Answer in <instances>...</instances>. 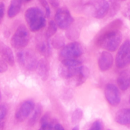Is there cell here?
<instances>
[{
  "mask_svg": "<svg viewBox=\"0 0 130 130\" xmlns=\"http://www.w3.org/2000/svg\"><path fill=\"white\" fill-rule=\"evenodd\" d=\"M22 2H25V3H27V2H29V1H30L31 0H21Z\"/></svg>",
  "mask_w": 130,
  "mask_h": 130,
  "instance_id": "35",
  "label": "cell"
},
{
  "mask_svg": "<svg viewBox=\"0 0 130 130\" xmlns=\"http://www.w3.org/2000/svg\"><path fill=\"white\" fill-rule=\"evenodd\" d=\"M83 117V112L81 109H76L74 110L71 116V122L74 125L80 123Z\"/></svg>",
  "mask_w": 130,
  "mask_h": 130,
  "instance_id": "24",
  "label": "cell"
},
{
  "mask_svg": "<svg viewBox=\"0 0 130 130\" xmlns=\"http://www.w3.org/2000/svg\"><path fill=\"white\" fill-rule=\"evenodd\" d=\"M129 104H130V96H129Z\"/></svg>",
  "mask_w": 130,
  "mask_h": 130,
  "instance_id": "37",
  "label": "cell"
},
{
  "mask_svg": "<svg viewBox=\"0 0 130 130\" xmlns=\"http://www.w3.org/2000/svg\"><path fill=\"white\" fill-rule=\"evenodd\" d=\"M36 46L38 52L44 57H48L52 54L50 43L45 35H39L36 37Z\"/></svg>",
  "mask_w": 130,
  "mask_h": 130,
  "instance_id": "13",
  "label": "cell"
},
{
  "mask_svg": "<svg viewBox=\"0 0 130 130\" xmlns=\"http://www.w3.org/2000/svg\"><path fill=\"white\" fill-rule=\"evenodd\" d=\"M123 21L116 19L105 25L100 30L95 39V44L99 47L109 52H115L120 46L122 34L120 31Z\"/></svg>",
  "mask_w": 130,
  "mask_h": 130,
  "instance_id": "1",
  "label": "cell"
},
{
  "mask_svg": "<svg viewBox=\"0 0 130 130\" xmlns=\"http://www.w3.org/2000/svg\"><path fill=\"white\" fill-rule=\"evenodd\" d=\"M40 3H41L42 6H43V8L45 10V15L47 17H50L51 15V11L50 8V6L48 3H47V1L46 0H39Z\"/></svg>",
  "mask_w": 130,
  "mask_h": 130,
  "instance_id": "26",
  "label": "cell"
},
{
  "mask_svg": "<svg viewBox=\"0 0 130 130\" xmlns=\"http://www.w3.org/2000/svg\"><path fill=\"white\" fill-rule=\"evenodd\" d=\"M116 66L119 69L125 68L130 63V40L127 39L119 47L116 57Z\"/></svg>",
  "mask_w": 130,
  "mask_h": 130,
  "instance_id": "8",
  "label": "cell"
},
{
  "mask_svg": "<svg viewBox=\"0 0 130 130\" xmlns=\"http://www.w3.org/2000/svg\"><path fill=\"white\" fill-rule=\"evenodd\" d=\"M8 113V107L5 104L0 105V123L5 118Z\"/></svg>",
  "mask_w": 130,
  "mask_h": 130,
  "instance_id": "25",
  "label": "cell"
},
{
  "mask_svg": "<svg viewBox=\"0 0 130 130\" xmlns=\"http://www.w3.org/2000/svg\"><path fill=\"white\" fill-rule=\"evenodd\" d=\"M61 0H48L49 3L50 5L53 6V8H57L58 7L60 3Z\"/></svg>",
  "mask_w": 130,
  "mask_h": 130,
  "instance_id": "32",
  "label": "cell"
},
{
  "mask_svg": "<svg viewBox=\"0 0 130 130\" xmlns=\"http://www.w3.org/2000/svg\"><path fill=\"white\" fill-rule=\"evenodd\" d=\"M17 58L19 65L24 69L33 71L36 69L38 61L37 56L30 50H23L17 55Z\"/></svg>",
  "mask_w": 130,
  "mask_h": 130,
  "instance_id": "5",
  "label": "cell"
},
{
  "mask_svg": "<svg viewBox=\"0 0 130 130\" xmlns=\"http://www.w3.org/2000/svg\"><path fill=\"white\" fill-rule=\"evenodd\" d=\"M52 45L55 49H62L65 46V39L63 36H55L52 39Z\"/></svg>",
  "mask_w": 130,
  "mask_h": 130,
  "instance_id": "23",
  "label": "cell"
},
{
  "mask_svg": "<svg viewBox=\"0 0 130 130\" xmlns=\"http://www.w3.org/2000/svg\"><path fill=\"white\" fill-rule=\"evenodd\" d=\"M37 73L41 79L43 81H46L48 80L50 76V67L49 62L45 58H41L38 61V66H37L36 69Z\"/></svg>",
  "mask_w": 130,
  "mask_h": 130,
  "instance_id": "14",
  "label": "cell"
},
{
  "mask_svg": "<svg viewBox=\"0 0 130 130\" xmlns=\"http://www.w3.org/2000/svg\"><path fill=\"white\" fill-rule=\"evenodd\" d=\"M90 74V72L89 69L86 66H81L79 69L78 72L76 74V86H80L83 85Z\"/></svg>",
  "mask_w": 130,
  "mask_h": 130,
  "instance_id": "19",
  "label": "cell"
},
{
  "mask_svg": "<svg viewBox=\"0 0 130 130\" xmlns=\"http://www.w3.org/2000/svg\"><path fill=\"white\" fill-rule=\"evenodd\" d=\"M35 104L32 100H28L22 103L15 112V119L19 122L25 121L35 109Z\"/></svg>",
  "mask_w": 130,
  "mask_h": 130,
  "instance_id": "11",
  "label": "cell"
},
{
  "mask_svg": "<svg viewBox=\"0 0 130 130\" xmlns=\"http://www.w3.org/2000/svg\"><path fill=\"white\" fill-rule=\"evenodd\" d=\"M1 92H0V100H1Z\"/></svg>",
  "mask_w": 130,
  "mask_h": 130,
  "instance_id": "36",
  "label": "cell"
},
{
  "mask_svg": "<svg viewBox=\"0 0 130 130\" xmlns=\"http://www.w3.org/2000/svg\"><path fill=\"white\" fill-rule=\"evenodd\" d=\"M84 53V48L78 42H72L65 45L59 52L58 57L60 61L76 59Z\"/></svg>",
  "mask_w": 130,
  "mask_h": 130,
  "instance_id": "6",
  "label": "cell"
},
{
  "mask_svg": "<svg viewBox=\"0 0 130 130\" xmlns=\"http://www.w3.org/2000/svg\"><path fill=\"white\" fill-rule=\"evenodd\" d=\"M0 55L8 64L10 66H14L15 58L12 50L10 47L1 41H0Z\"/></svg>",
  "mask_w": 130,
  "mask_h": 130,
  "instance_id": "16",
  "label": "cell"
},
{
  "mask_svg": "<svg viewBox=\"0 0 130 130\" xmlns=\"http://www.w3.org/2000/svg\"><path fill=\"white\" fill-rule=\"evenodd\" d=\"M72 130H79V125H76L72 128Z\"/></svg>",
  "mask_w": 130,
  "mask_h": 130,
  "instance_id": "34",
  "label": "cell"
},
{
  "mask_svg": "<svg viewBox=\"0 0 130 130\" xmlns=\"http://www.w3.org/2000/svg\"><path fill=\"white\" fill-rule=\"evenodd\" d=\"M119 88L122 91H126L130 86V69L124 70L119 74L117 79Z\"/></svg>",
  "mask_w": 130,
  "mask_h": 130,
  "instance_id": "17",
  "label": "cell"
},
{
  "mask_svg": "<svg viewBox=\"0 0 130 130\" xmlns=\"http://www.w3.org/2000/svg\"><path fill=\"white\" fill-rule=\"evenodd\" d=\"M82 63V61L78 58L61 61L58 68L59 75L64 79L72 78L76 76Z\"/></svg>",
  "mask_w": 130,
  "mask_h": 130,
  "instance_id": "4",
  "label": "cell"
},
{
  "mask_svg": "<svg viewBox=\"0 0 130 130\" xmlns=\"http://www.w3.org/2000/svg\"><path fill=\"white\" fill-rule=\"evenodd\" d=\"M88 130H102V122L100 121L97 120L95 121L92 125L91 126Z\"/></svg>",
  "mask_w": 130,
  "mask_h": 130,
  "instance_id": "27",
  "label": "cell"
},
{
  "mask_svg": "<svg viewBox=\"0 0 130 130\" xmlns=\"http://www.w3.org/2000/svg\"><path fill=\"white\" fill-rule=\"evenodd\" d=\"M30 39L29 30L25 25L21 24L17 27L11 39V44L14 48L23 49L27 46Z\"/></svg>",
  "mask_w": 130,
  "mask_h": 130,
  "instance_id": "7",
  "label": "cell"
},
{
  "mask_svg": "<svg viewBox=\"0 0 130 130\" xmlns=\"http://www.w3.org/2000/svg\"><path fill=\"white\" fill-rule=\"evenodd\" d=\"M53 129H54V127L52 126V123H48L41 124V128L39 130H53Z\"/></svg>",
  "mask_w": 130,
  "mask_h": 130,
  "instance_id": "30",
  "label": "cell"
},
{
  "mask_svg": "<svg viewBox=\"0 0 130 130\" xmlns=\"http://www.w3.org/2000/svg\"><path fill=\"white\" fill-rule=\"evenodd\" d=\"M123 13L126 18L130 20V3L127 4L126 5L125 7L123 9Z\"/></svg>",
  "mask_w": 130,
  "mask_h": 130,
  "instance_id": "29",
  "label": "cell"
},
{
  "mask_svg": "<svg viewBox=\"0 0 130 130\" xmlns=\"http://www.w3.org/2000/svg\"><path fill=\"white\" fill-rule=\"evenodd\" d=\"M55 22L58 28L61 29H67L74 22L73 17L68 9L66 8H59L55 15Z\"/></svg>",
  "mask_w": 130,
  "mask_h": 130,
  "instance_id": "9",
  "label": "cell"
},
{
  "mask_svg": "<svg viewBox=\"0 0 130 130\" xmlns=\"http://www.w3.org/2000/svg\"><path fill=\"white\" fill-rule=\"evenodd\" d=\"M46 15L38 7H30L25 13V19L29 30L32 32L39 31L45 27Z\"/></svg>",
  "mask_w": 130,
  "mask_h": 130,
  "instance_id": "2",
  "label": "cell"
},
{
  "mask_svg": "<svg viewBox=\"0 0 130 130\" xmlns=\"http://www.w3.org/2000/svg\"><path fill=\"white\" fill-rule=\"evenodd\" d=\"M115 121L121 125H129L130 124V109H122L117 112L115 116Z\"/></svg>",
  "mask_w": 130,
  "mask_h": 130,
  "instance_id": "18",
  "label": "cell"
},
{
  "mask_svg": "<svg viewBox=\"0 0 130 130\" xmlns=\"http://www.w3.org/2000/svg\"><path fill=\"white\" fill-rule=\"evenodd\" d=\"M53 130H65L63 126L60 124H56L54 126Z\"/></svg>",
  "mask_w": 130,
  "mask_h": 130,
  "instance_id": "33",
  "label": "cell"
},
{
  "mask_svg": "<svg viewBox=\"0 0 130 130\" xmlns=\"http://www.w3.org/2000/svg\"><path fill=\"white\" fill-rule=\"evenodd\" d=\"M42 112H43V107L41 104H38L36 105L35 109L34 110L32 115L29 121V125L30 126H33L36 123L39 121L41 116Z\"/></svg>",
  "mask_w": 130,
  "mask_h": 130,
  "instance_id": "21",
  "label": "cell"
},
{
  "mask_svg": "<svg viewBox=\"0 0 130 130\" xmlns=\"http://www.w3.org/2000/svg\"><path fill=\"white\" fill-rule=\"evenodd\" d=\"M57 27H58V26L56 24L55 22L53 21V20H50L48 23V28H47V30L44 35L46 36L47 38L50 39L56 34L57 31Z\"/></svg>",
  "mask_w": 130,
  "mask_h": 130,
  "instance_id": "22",
  "label": "cell"
},
{
  "mask_svg": "<svg viewBox=\"0 0 130 130\" xmlns=\"http://www.w3.org/2000/svg\"><path fill=\"white\" fill-rule=\"evenodd\" d=\"M105 97L109 105L113 107L118 106L121 100L119 88L114 84H107L105 88Z\"/></svg>",
  "mask_w": 130,
  "mask_h": 130,
  "instance_id": "10",
  "label": "cell"
},
{
  "mask_svg": "<svg viewBox=\"0 0 130 130\" xmlns=\"http://www.w3.org/2000/svg\"><path fill=\"white\" fill-rule=\"evenodd\" d=\"M8 70V63L3 59L0 58V74H2L7 71Z\"/></svg>",
  "mask_w": 130,
  "mask_h": 130,
  "instance_id": "28",
  "label": "cell"
},
{
  "mask_svg": "<svg viewBox=\"0 0 130 130\" xmlns=\"http://www.w3.org/2000/svg\"><path fill=\"white\" fill-rule=\"evenodd\" d=\"M5 6L3 3L0 2V24L2 23L3 20L4 15H5Z\"/></svg>",
  "mask_w": 130,
  "mask_h": 130,
  "instance_id": "31",
  "label": "cell"
},
{
  "mask_svg": "<svg viewBox=\"0 0 130 130\" xmlns=\"http://www.w3.org/2000/svg\"><path fill=\"white\" fill-rule=\"evenodd\" d=\"M114 63V58L110 52L104 51L100 53L98 60V66L102 72H106L112 68Z\"/></svg>",
  "mask_w": 130,
  "mask_h": 130,
  "instance_id": "12",
  "label": "cell"
},
{
  "mask_svg": "<svg viewBox=\"0 0 130 130\" xmlns=\"http://www.w3.org/2000/svg\"><path fill=\"white\" fill-rule=\"evenodd\" d=\"M85 10L93 17L101 19L110 10V4L107 0H91L85 5Z\"/></svg>",
  "mask_w": 130,
  "mask_h": 130,
  "instance_id": "3",
  "label": "cell"
},
{
  "mask_svg": "<svg viewBox=\"0 0 130 130\" xmlns=\"http://www.w3.org/2000/svg\"><path fill=\"white\" fill-rule=\"evenodd\" d=\"M22 1L21 0H11L8 9V17L10 19L16 17L20 11Z\"/></svg>",
  "mask_w": 130,
  "mask_h": 130,
  "instance_id": "20",
  "label": "cell"
},
{
  "mask_svg": "<svg viewBox=\"0 0 130 130\" xmlns=\"http://www.w3.org/2000/svg\"><path fill=\"white\" fill-rule=\"evenodd\" d=\"M84 23L82 20H79L74 23V22L72 25L66 30V36L70 40H75L79 37L81 29L83 27Z\"/></svg>",
  "mask_w": 130,
  "mask_h": 130,
  "instance_id": "15",
  "label": "cell"
}]
</instances>
